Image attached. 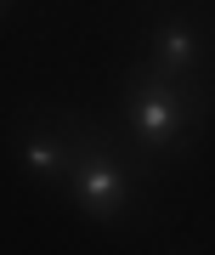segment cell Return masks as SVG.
<instances>
[{"mask_svg": "<svg viewBox=\"0 0 215 255\" xmlns=\"http://www.w3.org/2000/svg\"><path fill=\"white\" fill-rule=\"evenodd\" d=\"M125 119L136 130V147L147 159H170L187 147L193 125L204 119V91L193 80H176V74L142 63L125 80Z\"/></svg>", "mask_w": 215, "mask_h": 255, "instance_id": "6da1fadb", "label": "cell"}, {"mask_svg": "<svg viewBox=\"0 0 215 255\" xmlns=\"http://www.w3.org/2000/svg\"><path fill=\"white\" fill-rule=\"evenodd\" d=\"M68 193H74V204H80L85 216L113 221V216H125L130 199H136V170L119 159V147L108 136L80 130V159H74V170H68Z\"/></svg>", "mask_w": 215, "mask_h": 255, "instance_id": "7a4b0ae2", "label": "cell"}, {"mask_svg": "<svg viewBox=\"0 0 215 255\" xmlns=\"http://www.w3.org/2000/svg\"><path fill=\"white\" fill-rule=\"evenodd\" d=\"M147 63H153V68H164V74H176V80H193V74H198V63H204V46H198L193 23H181V17L159 23Z\"/></svg>", "mask_w": 215, "mask_h": 255, "instance_id": "3957f363", "label": "cell"}, {"mask_svg": "<svg viewBox=\"0 0 215 255\" xmlns=\"http://www.w3.org/2000/svg\"><path fill=\"white\" fill-rule=\"evenodd\" d=\"M74 159H80V136L74 130H28L23 136V164L45 182H68Z\"/></svg>", "mask_w": 215, "mask_h": 255, "instance_id": "277c9868", "label": "cell"}]
</instances>
